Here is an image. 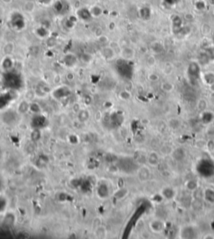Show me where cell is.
<instances>
[{"instance_id": "603a6c76", "label": "cell", "mask_w": 214, "mask_h": 239, "mask_svg": "<svg viewBox=\"0 0 214 239\" xmlns=\"http://www.w3.org/2000/svg\"><path fill=\"white\" fill-rule=\"evenodd\" d=\"M160 89L162 90L166 93H170L174 90V85L171 82L169 81H165L160 85Z\"/></svg>"}, {"instance_id": "b9f144b4", "label": "cell", "mask_w": 214, "mask_h": 239, "mask_svg": "<svg viewBox=\"0 0 214 239\" xmlns=\"http://www.w3.org/2000/svg\"><path fill=\"white\" fill-rule=\"evenodd\" d=\"M47 41H48V42H47V44H48V46H50V47L54 46L55 45V44H56V39H55L54 38H49Z\"/></svg>"}, {"instance_id": "4fadbf2b", "label": "cell", "mask_w": 214, "mask_h": 239, "mask_svg": "<svg viewBox=\"0 0 214 239\" xmlns=\"http://www.w3.org/2000/svg\"><path fill=\"white\" fill-rule=\"evenodd\" d=\"M36 8V4L33 0H28L23 5V11L28 14H32Z\"/></svg>"}, {"instance_id": "e0dca14e", "label": "cell", "mask_w": 214, "mask_h": 239, "mask_svg": "<svg viewBox=\"0 0 214 239\" xmlns=\"http://www.w3.org/2000/svg\"><path fill=\"white\" fill-rule=\"evenodd\" d=\"M210 57L208 56V54L206 52V50L203 52H201L199 55H198V63L200 64V65H206L207 64H208L210 62Z\"/></svg>"}, {"instance_id": "3957f363", "label": "cell", "mask_w": 214, "mask_h": 239, "mask_svg": "<svg viewBox=\"0 0 214 239\" xmlns=\"http://www.w3.org/2000/svg\"><path fill=\"white\" fill-rule=\"evenodd\" d=\"M160 196L166 201H172L177 196V190L171 186H166L160 189Z\"/></svg>"}, {"instance_id": "4dcf8cb0", "label": "cell", "mask_w": 214, "mask_h": 239, "mask_svg": "<svg viewBox=\"0 0 214 239\" xmlns=\"http://www.w3.org/2000/svg\"><path fill=\"white\" fill-rule=\"evenodd\" d=\"M64 3H62L61 1H58L54 3V8L55 9L56 13H62L64 10Z\"/></svg>"}, {"instance_id": "cb8c5ba5", "label": "cell", "mask_w": 214, "mask_h": 239, "mask_svg": "<svg viewBox=\"0 0 214 239\" xmlns=\"http://www.w3.org/2000/svg\"><path fill=\"white\" fill-rule=\"evenodd\" d=\"M30 103L28 102L27 100H23L19 105V111L20 113H26L30 110Z\"/></svg>"}, {"instance_id": "1f68e13d", "label": "cell", "mask_w": 214, "mask_h": 239, "mask_svg": "<svg viewBox=\"0 0 214 239\" xmlns=\"http://www.w3.org/2000/svg\"><path fill=\"white\" fill-rule=\"evenodd\" d=\"M172 72H173V65L170 63H166L163 68V73L166 75H169Z\"/></svg>"}, {"instance_id": "7dc6e473", "label": "cell", "mask_w": 214, "mask_h": 239, "mask_svg": "<svg viewBox=\"0 0 214 239\" xmlns=\"http://www.w3.org/2000/svg\"><path fill=\"white\" fill-rule=\"evenodd\" d=\"M212 42H213L214 44V32L212 33Z\"/></svg>"}, {"instance_id": "52a82bcc", "label": "cell", "mask_w": 214, "mask_h": 239, "mask_svg": "<svg viewBox=\"0 0 214 239\" xmlns=\"http://www.w3.org/2000/svg\"><path fill=\"white\" fill-rule=\"evenodd\" d=\"M147 164L152 167H158L160 163V155L156 152V151H151L148 154L147 156Z\"/></svg>"}, {"instance_id": "d6986e66", "label": "cell", "mask_w": 214, "mask_h": 239, "mask_svg": "<svg viewBox=\"0 0 214 239\" xmlns=\"http://www.w3.org/2000/svg\"><path fill=\"white\" fill-rule=\"evenodd\" d=\"M172 26L174 28V30H175V32H180L181 30H182V19L180 18L179 16H176L173 17V19H172Z\"/></svg>"}, {"instance_id": "2e32d148", "label": "cell", "mask_w": 214, "mask_h": 239, "mask_svg": "<svg viewBox=\"0 0 214 239\" xmlns=\"http://www.w3.org/2000/svg\"><path fill=\"white\" fill-rule=\"evenodd\" d=\"M15 45L13 42H8L6 43L3 47V53L5 54V56H9L14 51Z\"/></svg>"}, {"instance_id": "d6a6232c", "label": "cell", "mask_w": 214, "mask_h": 239, "mask_svg": "<svg viewBox=\"0 0 214 239\" xmlns=\"http://www.w3.org/2000/svg\"><path fill=\"white\" fill-rule=\"evenodd\" d=\"M119 97H120L122 100H129V99L131 98V93L129 91H127V90H122V91L119 94Z\"/></svg>"}, {"instance_id": "f1b7e54d", "label": "cell", "mask_w": 214, "mask_h": 239, "mask_svg": "<svg viewBox=\"0 0 214 239\" xmlns=\"http://www.w3.org/2000/svg\"><path fill=\"white\" fill-rule=\"evenodd\" d=\"M200 30L202 34L208 35L209 34L212 32V28L210 27V25H209V24H203L202 25Z\"/></svg>"}, {"instance_id": "5b68a950", "label": "cell", "mask_w": 214, "mask_h": 239, "mask_svg": "<svg viewBox=\"0 0 214 239\" xmlns=\"http://www.w3.org/2000/svg\"><path fill=\"white\" fill-rule=\"evenodd\" d=\"M187 156V150L183 147H177L172 150L171 153V158L177 162H182L186 159Z\"/></svg>"}, {"instance_id": "8fae6325", "label": "cell", "mask_w": 214, "mask_h": 239, "mask_svg": "<svg viewBox=\"0 0 214 239\" xmlns=\"http://www.w3.org/2000/svg\"><path fill=\"white\" fill-rule=\"evenodd\" d=\"M120 55L122 57V59L126 60H131L135 56V51L133 48L131 47H125L121 49L120 51Z\"/></svg>"}, {"instance_id": "7c38bea8", "label": "cell", "mask_w": 214, "mask_h": 239, "mask_svg": "<svg viewBox=\"0 0 214 239\" xmlns=\"http://www.w3.org/2000/svg\"><path fill=\"white\" fill-rule=\"evenodd\" d=\"M101 55L103 58H105L107 60H110V59H114V57L115 55V50L112 47H104L101 49Z\"/></svg>"}, {"instance_id": "6da1fadb", "label": "cell", "mask_w": 214, "mask_h": 239, "mask_svg": "<svg viewBox=\"0 0 214 239\" xmlns=\"http://www.w3.org/2000/svg\"><path fill=\"white\" fill-rule=\"evenodd\" d=\"M187 73L191 80H198L201 77V65L198 62H191L187 67Z\"/></svg>"}, {"instance_id": "83f0119b", "label": "cell", "mask_w": 214, "mask_h": 239, "mask_svg": "<svg viewBox=\"0 0 214 239\" xmlns=\"http://www.w3.org/2000/svg\"><path fill=\"white\" fill-rule=\"evenodd\" d=\"M30 110L34 114H39L41 111V108L37 103L31 102L30 105Z\"/></svg>"}, {"instance_id": "ac0fdd59", "label": "cell", "mask_w": 214, "mask_h": 239, "mask_svg": "<svg viewBox=\"0 0 214 239\" xmlns=\"http://www.w3.org/2000/svg\"><path fill=\"white\" fill-rule=\"evenodd\" d=\"M186 188L187 191H196L198 189V182L195 179H190L186 182Z\"/></svg>"}, {"instance_id": "d4e9b609", "label": "cell", "mask_w": 214, "mask_h": 239, "mask_svg": "<svg viewBox=\"0 0 214 239\" xmlns=\"http://www.w3.org/2000/svg\"><path fill=\"white\" fill-rule=\"evenodd\" d=\"M207 101L205 99H200L198 101V104H197V107L201 112H202L204 110H207Z\"/></svg>"}, {"instance_id": "f35d334b", "label": "cell", "mask_w": 214, "mask_h": 239, "mask_svg": "<svg viewBox=\"0 0 214 239\" xmlns=\"http://www.w3.org/2000/svg\"><path fill=\"white\" fill-rule=\"evenodd\" d=\"M97 39H98V40H99L100 43L103 44H107V42L109 41L108 38H107L106 36H105V35H104V34L100 35V36H99V37L97 38Z\"/></svg>"}, {"instance_id": "74e56055", "label": "cell", "mask_w": 214, "mask_h": 239, "mask_svg": "<svg viewBox=\"0 0 214 239\" xmlns=\"http://www.w3.org/2000/svg\"><path fill=\"white\" fill-rule=\"evenodd\" d=\"M39 3L44 7L51 6L53 3V0H39Z\"/></svg>"}, {"instance_id": "ee69618b", "label": "cell", "mask_w": 214, "mask_h": 239, "mask_svg": "<svg viewBox=\"0 0 214 239\" xmlns=\"http://www.w3.org/2000/svg\"><path fill=\"white\" fill-rule=\"evenodd\" d=\"M66 79L69 81H73L75 79V75L73 73H68L66 75Z\"/></svg>"}, {"instance_id": "f546056e", "label": "cell", "mask_w": 214, "mask_h": 239, "mask_svg": "<svg viewBox=\"0 0 214 239\" xmlns=\"http://www.w3.org/2000/svg\"><path fill=\"white\" fill-rule=\"evenodd\" d=\"M151 49H152V51L155 53V54H159L160 52L163 50V47L162 45L160 44V43H154L152 44V45H151Z\"/></svg>"}, {"instance_id": "7a4b0ae2", "label": "cell", "mask_w": 214, "mask_h": 239, "mask_svg": "<svg viewBox=\"0 0 214 239\" xmlns=\"http://www.w3.org/2000/svg\"><path fill=\"white\" fill-rule=\"evenodd\" d=\"M179 236L181 238L192 239L196 238L198 236V230L191 225H186L180 229Z\"/></svg>"}, {"instance_id": "30bf717a", "label": "cell", "mask_w": 214, "mask_h": 239, "mask_svg": "<svg viewBox=\"0 0 214 239\" xmlns=\"http://www.w3.org/2000/svg\"><path fill=\"white\" fill-rule=\"evenodd\" d=\"M76 16L80 19H81V20H84V21H88V20L91 19V18H93L92 15H91L90 9L86 8L78 9L77 13H76Z\"/></svg>"}, {"instance_id": "60d3db41", "label": "cell", "mask_w": 214, "mask_h": 239, "mask_svg": "<svg viewBox=\"0 0 214 239\" xmlns=\"http://www.w3.org/2000/svg\"><path fill=\"white\" fill-rule=\"evenodd\" d=\"M207 150H210V151L214 150V140H209L207 142Z\"/></svg>"}, {"instance_id": "ab89813d", "label": "cell", "mask_w": 214, "mask_h": 239, "mask_svg": "<svg viewBox=\"0 0 214 239\" xmlns=\"http://www.w3.org/2000/svg\"><path fill=\"white\" fill-rule=\"evenodd\" d=\"M206 52L208 54V56L210 57V59H214V47L212 48H208L206 49Z\"/></svg>"}, {"instance_id": "8d00e7d4", "label": "cell", "mask_w": 214, "mask_h": 239, "mask_svg": "<svg viewBox=\"0 0 214 239\" xmlns=\"http://www.w3.org/2000/svg\"><path fill=\"white\" fill-rule=\"evenodd\" d=\"M147 64L149 66H154L156 65V58L155 56H153V55H150V56L148 57L147 59Z\"/></svg>"}, {"instance_id": "277c9868", "label": "cell", "mask_w": 214, "mask_h": 239, "mask_svg": "<svg viewBox=\"0 0 214 239\" xmlns=\"http://www.w3.org/2000/svg\"><path fill=\"white\" fill-rule=\"evenodd\" d=\"M149 228H150L151 231L154 233H160L166 228V223L160 218H155L150 222Z\"/></svg>"}, {"instance_id": "d590c367", "label": "cell", "mask_w": 214, "mask_h": 239, "mask_svg": "<svg viewBox=\"0 0 214 239\" xmlns=\"http://www.w3.org/2000/svg\"><path fill=\"white\" fill-rule=\"evenodd\" d=\"M148 80L151 82H156V81L159 80V75L156 73H151L148 75Z\"/></svg>"}, {"instance_id": "e575fe53", "label": "cell", "mask_w": 214, "mask_h": 239, "mask_svg": "<svg viewBox=\"0 0 214 239\" xmlns=\"http://www.w3.org/2000/svg\"><path fill=\"white\" fill-rule=\"evenodd\" d=\"M12 65V61H11L9 56H6L4 60L3 61V67L4 68V70H8L10 69V66Z\"/></svg>"}, {"instance_id": "ffe728a7", "label": "cell", "mask_w": 214, "mask_h": 239, "mask_svg": "<svg viewBox=\"0 0 214 239\" xmlns=\"http://www.w3.org/2000/svg\"><path fill=\"white\" fill-rule=\"evenodd\" d=\"M90 11H91V15H92V17H94V18L101 16L102 14H103V9H102L101 7L99 5L92 6V7L90 8Z\"/></svg>"}, {"instance_id": "9c48e42d", "label": "cell", "mask_w": 214, "mask_h": 239, "mask_svg": "<svg viewBox=\"0 0 214 239\" xmlns=\"http://www.w3.org/2000/svg\"><path fill=\"white\" fill-rule=\"evenodd\" d=\"M200 119L202 124L209 125L214 121V113H212L210 110H204L202 112H201Z\"/></svg>"}, {"instance_id": "f6af8a7d", "label": "cell", "mask_w": 214, "mask_h": 239, "mask_svg": "<svg viewBox=\"0 0 214 239\" xmlns=\"http://www.w3.org/2000/svg\"><path fill=\"white\" fill-rule=\"evenodd\" d=\"M1 2H2L3 4L8 5V4H10V3H13V0H1Z\"/></svg>"}, {"instance_id": "44dd1931", "label": "cell", "mask_w": 214, "mask_h": 239, "mask_svg": "<svg viewBox=\"0 0 214 239\" xmlns=\"http://www.w3.org/2000/svg\"><path fill=\"white\" fill-rule=\"evenodd\" d=\"M202 198H196L192 202V207L195 211H200L202 209L203 205H202Z\"/></svg>"}, {"instance_id": "836d02e7", "label": "cell", "mask_w": 214, "mask_h": 239, "mask_svg": "<svg viewBox=\"0 0 214 239\" xmlns=\"http://www.w3.org/2000/svg\"><path fill=\"white\" fill-rule=\"evenodd\" d=\"M195 8L199 11H202L206 8V3L202 0H198L195 3Z\"/></svg>"}, {"instance_id": "8992f818", "label": "cell", "mask_w": 214, "mask_h": 239, "mask_svg": "<svg viewBox=\"0 0 214 239\" xmlns=\"http://www.w3.org/2000/svg\"><path fill=\"white\" fill-rule=\"evenodd\" d=\"M151 176V172L150 168L146 166L140 167L137 172V177L139 179L140 182H147V181L150 180Z\"/></svg>"}, {"instance_id": "7402d4cb", "label": "cell", "mask_w": 214, "mask_h": 239, "mask_svg": "<svg viewBox=\"0 0 214 239\" xmlns=\"http://www.w3.org/2000/svg\"><path fill=\"white\" fill-rule=\"evenodd\" d=\"M181 125H182V123H181V121H180L178 119L171 118L168 121V126L170 127L171 130L179 129Z\"/></svg>"}, {"instance_id": "7bdbcfd3", "label": "cell", "mask_w": 214, "mask_h": 239, "mask_svg": "<svg viewBox=\"0 0 214 239\" xmlns=\"http://www.w3.org/2000/svg\"><path fill=\"white\" fill-rule=\"evenodd\" d=\"M72 109H73V110H74V112L77 114V113L79 112V111H80V110H81L82 108H81V106H80V104H78V103H75V105H73Z\"/></svg>"}, {"instance_id": "ba28073f", "label": "cell", "mask_w": 214, "mask_h": 239, "mask_svg": "<svg viewBox=\"0 0 214 239\" xmlns=\"http://www.w3.org/2000/svg\"><path fill=\"white\" fill-rule=\"evenodd\" d=\"M202 198L209 204H214V189L212 187L205 188L202 191Z\"/></svg>"}, {"instance_id": "4316f807", "label": "cell", "mask_w": 214, "mask_h": 239, "mask_svg": "<svg viewBox=\"0 0 214 239\" xmlns=\"http://www.w3.org/2000/svg\"><path fill=\"white\" fill-rule=\"evenodd\" d=\"M95 235H96L97 237H100V238H103V237L106 236V230L102 226H100L99 228L95 229Z\"/></svg>"}, {"instance_id": "9a60e30c", "label": "cell", "mask_w": 214, "mask_h": 239, "mask_svg": "<svg viewBox=\"0 0 214 239\" xmlns=\"http://www.w3.org/2000/svg\"><path fill=\"white\" fill-rule=\"evenodd\" d=\"M201 77L202 79V80L204 81V83L208 86L214 83V73L212 72V71L204 73L202 75H201Z\"/></svg>"}, {"instance_id": "484cf974", "label": "cell", "mask_w": 214, "mask_h": 239, "mask_svg": "<svg viewBox=\"0 0 214 239\" xmlns=\"http://www.w3.org/2000/svg\"><path fill=\"white\" fill-rule=\"evenodd\" d=\"M128 190L126 188H120L115 193V197L117 199H123L128 194Z\"/></svg>"}, {"instance_id": "bcb514c9", "label": "cell", "mask_w": 214, "mask_h": 239, "mask_svg": "<svg viewBox=\"0 0 214 239\" xmlns=\"http://www.w3.org/2000/svg\"><path fill=\"white\" fill-rule=\"evenodd\" d=\"M209 90H210V91L214 93V83H212V85H209Z\"/></svg>"}, {"instance_id": "5bb4252c", "label": "cell", "mask_w": 214, "mask_h": 239, "mask_svg": "<svg viewBox=\"0 0 214 239\" xmlns=\"http://www.w3.org/2000/svg\"><path fill=\"white\" fill-rule=\"evenodd\" d=\"M90 118V113L86 109H81V110L77 113V119L78 121L81 123H85L88 121Z\"/></svg>"}]
</instances>
